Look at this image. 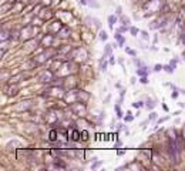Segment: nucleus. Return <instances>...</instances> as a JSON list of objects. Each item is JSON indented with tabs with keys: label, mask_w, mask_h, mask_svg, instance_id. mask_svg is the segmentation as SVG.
Returning <instances> with one entry per match:
<instances>
[{
	"label": "nucleus",
	"mask_w": 185,
	"mask_h": 171,
	"mask_svg": "<svg viewBox=\"0 0 185 171\" xmlns=\"http://www.w3.org/2000/svg\"><path fill=\"white\" fill-rule=\"evenodd\" d=\"M124 120H125V121H127V123H131V121H133V120H134V117H133V116H131V113H130V111H128V113H127V116H125V117H124Z\"/></svg>",
	"instance_id": "nucleus-22"
},
{
	"label": "nucleus",
	"mask_w": 185,
	"mask_h": 171,
	"mask_svg": "<svg viewBox=\"0 0 185 171\" xmlns=\"http://www.w3.org/2000/svg\"><path fill=\"white\" fill-rule=\"evenodd\" d=\"M71 141H74V143H77V141H80L81 140V131H78L77 128H74L73 131H71V134H70V137H68Z\"/></svg>",
	"instance_id": "nucleus-2"
},
{
	"label": "nucleus",
	"mask_w": 185,
	"mask_h": 171,
	"mask_svg": "<svg viewBox=\"0 0 185 171\" xmlns=\"http://www.w3.org/2000/svg\"><path fill=\"white\" fill-rule=\"evenodd\" d=\"M108 63H110L111 66H114V64H115V59H114V56H113V54L110 56V59H108Z\"/></svg>",
	"instance_id": "nucleus-26"
},
{
	"label": "nucleus",
	"mask_w": 185,
	"mask_h": 171,
	"mask_svg": "<svg viewBox=\"0 0 185 171\" xmlns=\"http://www.w3.org/2000/svg\"><path fill=\"white\" fill-rule=\"evenodd\" d=\"M179 114H181V111H179V110H178V111H174V113H172V116H175V117H178Z\"/></svg>",
	"instance_id": "nucleus-32"
},
{
	"label": "nucleus",
	"mask_w": 185,
	"mask_h": 171,
	"mask_svg": "<svg viewBox=\"0 0 185 171\" xmlns=\"http://www.w3.org/2000/svg\"><path fill=\"white\" fill-rule=\"evenodd\" d=\"M179 93H181V94H184V96H185V89H179Z\"/></svg>",
	"instance_id": "nucleus-34"
},
{
	"label": "nucleus",
	"mask_w": 185,
	"mask_h": 171,
	"mask_svg": "<svg viewBox=\"0 0 185 171\" xmlns=\"http://www.w3.org/2000/svg\"><path fill=\"white\" fill-rule=\"evenodd\" d=\"M88 6L93 7V9H100V3L97 0H88Z\"/></svg>",
	"instance_id": "nucleus-8"
},
{
	"label": "nucleus",
	"mask_w": 185,
	"mask_h": 171,
	"mask_svg": "<svg viewBox=\"0 0 185 171\" xmlns=\"http://www.w3.org/2000/svg\"><path fill=\"white\" fill-rule=\"evenodd\" d=\"M178 106H179L181 109H184V107H185V104H184V103H178Z\"/></svg>",
	"instance_id": "nucleus-35"
},
{
	"label": "nucleus",
	"mask_w": 185,
	"mask_h": 171,
	"mask_svg": "<svg viewBox=\"0 0 185 171\" xmlns=\"http://www.w3.org/2000/svg\"><path fill=\"white\" fill-rule=\"evenodd\" d=\"M107 22H108V26H110V29H114V24L118 22V17H117V14H110V16H108V19H107Z\"/></svg>",
	"instance_id": "nucleus-4"
},
{
	"label": "nucleus",
	"mask_w": 185,
	"mask_h": 171,
	"mask_svg": "<svg viewBox=\"0 0 185 171\" xmlns=\"http://www.w3.org/2000/svg\"><path fill=\"white\" fill-rule=\"evenodd\" d=\"M130 33H131V36H133V37H137V36H138V33H141V32H140L137 27H130Z\"/></svg>",
	"instance_id": "nucleus-15"
},
{
	"label": "nucleus",
	"mask_w": 185,
	"mask_h": 171,
	"mask_svg": "<svg viewBox=\"0 0 185 171\" xmlns=\"http://www.w3.org/2000/svg\"><path fill=\"white\" fill-rule=\"evenodd\" d=\"M87 138H88V133L85 130H83L81 131V140H87Z\"/></svg>",
	"instance_id": "nucleus-25"
},
{
	"label": "nucleus",
	"mask_w": 185,
	"mask_h": 171,
	"mask_svg": "<svg viewBox=\"0 0 185 171\" xmlns=\"http://www.w3.org/2000/svg\"><path fill=\"white\" fill-rule=\"evenodd\" d=\"M113 54V50H111V44H106V49H104V59H107V57H110Z\"/></svg>",
	"instance_id": "nucleus-6"
},
{
	"label": "nucleus",
	"mask_w": 185,
	"mask_h": 171,
	"mask_svg": "<svg viewBox=\"0 0 185 171\" xmlns=\"http://www.w3.org/2000/svg\"><path fill=\"white\" fill-rule=\"evenodd\" d=\"M121 145H123V143H121L120 140H117V143H115V148H120Z\"/></svg>",
	"instance_id": "nucleus-29"
},
{
	"label": "nucleus",
	"mask_w": 185,
	"mask_h": 171,
	"mask_svg": "<svg viewBox=\"0 0 185 171\" xmlns=\"http://www.w3.org/2000/svg\"><path fill=\"white\" fill-rule=\"evenodd\" d=\"M148 73H151V70L145 66V67H138L137 70H135V74L138 76V77H142V76H148Z\"/></svg>",
	"instance_id": "nucleus-3"
},
{
	"label": "nucleus",
	"mask_w": 185,
	"mask_h": 171,
	"mask_svg": "<svg viewBox=\"0 0 185 171\" xmlns=\"http://www.w3.org/2000/svg\"><path fill=\"white\" fill-rule=\"evenodd\" d=\"M125 51H127L131 57H135V56H137V51H135V50H133V49H130V47H127V49H125Z\"/></svg>",
	"instance_id": "nucleus-19"
},
{
	"label": "nucleus",
	"mask_w": 185,
	"mask_h": 171,
	"mask_svg": "<svg viewBox=\"0 0 185 171\" xmlns=\"http://www.w3.org/2000/svg\"><path fill=\"white\" fill-rule=\"evenodd\" d=\"M101 164H103V161H96L94 164H91V168H93V170H96V168H98Z\"/></svg>",
	"instance_id": "nucleus-23"
},
{
	"label": "nucleus",
	"mask_w": 185,
	"mask_h": 171,
	"mask_svg": "<svg viewBox=\"0 0 185 171\" xmlns=\"http://www.w3.org/2000/svg\"><path fill=\"white\" fill-rule=\"evenodd\" d=\"M167 151H168V155L171 158L172 162H179L181 160V151L176 145V140L175 137H168L167 138Z\"/></svg>",
	"instance_id": "nucleus-1"
},
{
	"label": "nucleus",
	"mask_w": 185,
	"mask_h": 171,
	"mask_svg": "<svg viewBox=\"0 0 185 171\" xmlns=\"http://www.w3.org/2000/svg\"><path fill=\"white\" fill-rule=\"evenodd\" d=\"M49 140H50V141H57V131H56V130H51V131H50Z\"/></svg>",
	"instance_id": "nucleus-13"
},
{
	"label": "nucleus",
	"mask_w": 185,
	"mask_h": 171,
	"mask_svg": "<svg viewBox=\"0 0 185 171\" xmlns=\"http://www.w3.org/2000/svg\"><path fill=\"white\" fill-rule=\"evenodd\" d=\"M169 64L174 67V68H176V64H178V59H172L171 61H169Z\"/></svg>",
	"instance_id": "nucleus-24"
},
{
	"label": "nucleus",
	"mask_w": 185,
	"mask_h": 171,
	"mask_svg": "<svg viewBox=\"0 0 185 171\" xmlns=\"http://www.w3.org/2000/svg\"><path fill=\"white\" fill-rule=\"evenodd\" d=\"M155 106H157V103H154V101H151V100H148V101L145 103V107H147L148 110H154Z\"/></svg>",
	"instance_id": "nucleus-14"
},
{
	"label": "nucleus",
	"mask_w": 185,
	"mask_h": 171,
	"mask_svg": "<svg viewBox=\"0 0 185 171\" xmlns=\"http://www.w3.org/2000/svg\"><path fill=\"white\" fill-rule=\"evenodd\" d=\"M114 39H115V40L118 41V46H120V47H123V46L125 44V39H124V37H123V36L120 34V32L114 34Z\"/></svg>",
	"instance_id": "nucleus-5"
},
{
	"label": "nucleus",
	"mask_w": 185,
	"mask_h": 171,
	"mask_svg": "<svg viewBox=\"0 0 185 171\" xmlns=\"http://www.w3.org/2000/svg\"><path fill=\"white\" fill-rule=\"evenodd\" d=\"M164 71H165V73H168V74H172V73L175 71V68H174V67L168 63V64H165V66H164Z\"/></svg>",
	"instance_id": "nucleus-10"
},
{
	"label": "nucleus",
	"mask_w": 185,
	"mask_h": 171,
	"mask_svg": "<svg viewBox=\"0 0 185 171\" xmlns=\"http://www.w3.org/2000/svg\"><path fill=\"white\" fill-rule=\"evenodd\" d=\"M141 84H148L150 83V80H148V76H142V77H140V80H138Z\"/></svg>",
	"instance_id": "nucleus-17"
},
{
	"label": "nucleus",
	"mask_w": 185,
	"mask_h": 171,
	"mask_svg": "<svg viewBox=\"0 0 185 171\" xmlns=\"http://www.w3.org/2000/svg\"><path fill=\"white\" fill-rule=\"evenodd\" d=\"M80 3H81L83 6H85V5H88V0H80Z\"/></svg>",
	"instance_id": "nucleus-31"
},
{
	"label": "nucleus",
	"mask_w": 185,
	"mask_h": 171,
	"mask_svg": "<svg viewBox=\"0 0 185 171\" xmlns=\"http://www.w3.org/2000/svg\"><path fill=\"white\" fill-rule=\"evenodd\" d=\"M120 20L123 22V24H124V26H130V24H131V19H130V17H127V16H123V14H121Z\"/></svg>",
	"instance_id": "nucleus-9"
},
{
	"label": "nucleus",
	"mask_w": 185,
	"mask_h": 171,
	"mask_svg": "<svg viewBox=\"0 0 185 171\" xmlns=\"http://www.w3.org/2000/svg\"><path fill=\"white\" fill-rule=\"evenodd\" d=\"M142 106H144L142 101H134V103H133V107H134V109H141Z\"/></svg>",
	"instance_id": "nucleus-21"
},
{
	"label": "nucleus",
	"mask_w": 185,
	"mask_h": 171,
	"mask_svg": "<svg viewBox=\"0 0 185 171\" xmlns=\"http://www.w3.org/2000/svg\"><path fill=\"white\" fill-rule=\"evenodd\" d=\"M124 154H125V151H124V150H118V153H117V155H120V157H121V155H124Z\"/></svg>",
	"instance_id": "nucleus-30"
},
{
	"label": "nucleus",
	"mask_w": 185,
	"mask_h": 171,
	"mask_svg": "<svg viewBox=\"0 0 185 171\" xmlns=\"http://www.w3.org/2000/svg\"><path fill=\"white\" fill-rule=\"evenodd\" d=\"M108 64H110V63H108L104 57H103V59H100V70H101V71H106Z\"/></svg>",
	"instance_id": "nucleus-7"
},
{
	"label": "nucleus",
	"mask_w": 185,
	"mask_h": 171,
	"mask_svg": "<svg viewBox=\"0 0 185 171\" xmlns=\"http://www.w3.org/2000/svg\"><path fill=\"white\" fill-rule=\"evenodd\" d=\"M168 118H169V117H162V118H159V120H158L157 123H158V124H161V123H165V121H167Z\"/></svg>",
	"instance_id": "nucleus-28"
},
{
	"label": "nucleus",
	"mask_w": 185,
	"mask_h": 171,
	"mask_svg": "<svg viewBox=\"0 0 185 171\" xmlns=\"http://www.w3.org/2000/svg\"><path fill=\"white\" fill-rule=\"evenodd\" d=\"M157 117H158V114H157L154 110H151V113H150V116H148V120H150V121H155Z\"/></svg>",
	"instance_id": "nucleus-16"
},
{
	"label": "nucleus",
	"mask_w": 185,
	"mask_h": 171,
	"mask_svg": "<svg viewBox=\"0 0 185 171\" xmlns=\"http://www.w3.org/2000/svg\"><path fill=\"white\" fill-rule=\"evenodd\" d=\"M98 37H100V40H103V41H107V40H108V33H107L106 30H101Z\"/></svg>",
	"instance_id": "nucleus-12"
},
{
	"label": "nucleus",
	"mask_w": 185,
	"mask_h": 171,
	"mask_svg": "<svg viewBox=\"0 0 185 171\" xmlns=\"http://www.w3.org/2000/svg\"><path fill=\"white\" fill-rule=\"evenodd\" d=\"M135 81H137V78H135V77H133V78H131V84H135Z\"/></svg>",
	"instance_id": "nucleus-33"
},
{
	"label": "nucleus",
	"mask_w": 185,
	"mask_h": 171,
	"mask_svg": "<svg viewBox=\"0 0 185 171\" xmlns=\"http://www.w3.org/2000/svg\"><path fill=\"white\" fill-rule=\"evenodd\" d=\"M141 37H142L144 40H150V34H148V32H147V30H141Z\"/></svg>",
	"instance_id": "nucleus-18"
},
{
	"label": "nucleus",
	"mask_w": 185,
	"mask_h": 171,
	"mask_svg": "<svg viewBox=\"0 0 185 171\" xmlns=\"http://www.w3.org/2000/svg\"><path fill=\"white\" fill-rule=\"evenodd\" d=\"M114 110H115V113H117V117L118 118H123V110H121V107H120V104H115L114 106Z\"/></svg>",
	"instance_id": "nucleus-11"
},
{
	"label": "nucleus",
	"mask_w": 185,
	"mask_h": 171,
	"mask_svg": "<svg viewBox=\"0 0 185 171\" xmlns=\"http://www.w3.org/2000/svg\"><path fill=\"white\" fill-rule=\"evenodd\" d=\"M182 60L185 61V53H182Z\"/></svg>",
	"instance_id": "nucleus-36"
},
{
	"label": "nucleus",
	"mask_w": 185,
	"mask_h": 171,
	"mask_svg": "<svg viewBox=\"0 0 185 171\" xmlns=\"http://www.w3.org/2000/svg\"><path fill=\"white\" fill-rule=\"evenodd\" d=\"M115 14H117V16H121V14H123V9H121V6H117V12H115Z\"/></svg>",
	"instance_id": "nucleus-27"
},
{
	"label": "nucleus",
	"mask_w": 185,
	"mask_h": 171,
	"mask_svg": "<svg viewBox=\"0 0 185 171\" xmlns=\"http://www.w3.org/2000/svg\"><path fill=\"white\" fill-rule=\"evenodd\" d=\"M162 70H164V66H162V64H155L154 68H152V71H157V73H158V71H162Z\"/></svg>",
	"instance_id": "nucleus-20"
}]
</instances>
